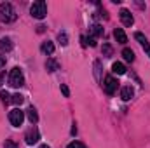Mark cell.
I'll list each match as a JSON object with an SVG mask.
<instances>
[{
    "label": "cell",
    "mask_w": 150,
    "mask_h": 148,
    "mask_svg": "<svg viewBox=\"0 0 150 148\" xmlns=\"http://www.w3.org/2000/svg\"><path fill=\"white\" fill-rule=\"evenodd\" d=\"M16 18H18V14L11 4H7V2L0 4V19L4 23H12V21H16Z\"/></svg>",
    "instance_id": "cell-1"
},
{
    "label": "cell",
    "mask_w": 150,
    "mask_h": 148,
    "mask_svg": "<svg viewBox=\"0 0 150 148\" xmlns=\"http://www.w3.org/2000/svg\"><path fill=\"white\" fill-rule=\"evenodd\" d=\"M9 85L11 87H21L25 85V77H23V70L19 66H14L9 73Z\"/></svg>",
    "instance_id": "cell-2"
},
{
    "label": "cell",
    "mask_w": 150,
    "mask_h": 148,
    "mask_svg": "<svg viewBox=\"0 0 150 148\" xmlns=\"http://www.w3.org/2000/svg\"><path fill=\"white\" fill-rule=\"evenodd\" d=\"M30 14L35 18V19H44L47 16V5L44 0H38V2H33V5L30 7Z\"/></svg>",
    "instance_id": "cell-3"
},
{
    "label": "cell",
    "mask_w": 150,
    "mask_h": 148,
    "mask_svg": "<svg viewBox=\"0 0 150 148\" xmlns=\"http://www.w3.org/2000/svg\"><path fill=\"white\" fill-rule=\"evenodd\" d=\"M25 120V111H21L19 108H14V110L9 111V122L14 125V127H19Z\"/></svg>",
    "instance_id": "cell-4"
},
{
    "label": "cell",
    "mask_w": 150,
    "mask_h": 148,
    "mask_svg": "<svg viewBox=\"0 0 150 148\" xmlns=\"http://www.w3.org/2000/svg\"><path fill=\"white\" fill-rule=\"evenodd\" d=\"M117 85H119V82L113 78L112 75H108V77H105V80H103V91L108 94V96H112L113 92L117 91Z\"/></svg>",
    "instance_id": "cell-5"
},
{
    "label": "cell",
    "mask_w": 150,
    "mask_h": 148,
    "mask_svg": "<svg viewBox=\"0 0 150 148\" xmlns=\"http://www.w3.org/2000/svg\"><path fill=\"white\" fill-rule=\"evenodd\" d=\"M38 140H40V134H38V131L35 129V127H32V129L26 131V134H25V141H26L28 145H35Z\"/></svg>",
    "instance_id": "cell-6"
},
{
    "label": "cell",
    "mask_w": 150,
    "mask_h": 148,
    "mask_svg": "<svg viewBox=\"0 0 150 148\" xmlns=\"http://www.w3.org/2000/svg\"><path fill=\"white\" fill-rule=\"evenodd\" d=\"M120 21H122L124 26H131V25L134 23V18H133V14H131L127 9H122V11H120Z\"/></svg>",
    "instance_id": "cell-7"
},
{
    "label": "cell",
    "mask_w": 150,
    "mask_h": 148,
    "mask_svg": "<svg viewBox=\"0 0 150 148\" xmlns=\"http://www.w3.org/2000/svg\"><path fill=\"white\" fill-rule=\"evenodd\" d=\"M134 38H136V40L140 42V45L143 47V51H145V52H147V54L150 56V42L147 40V37H145L143 33H140V32H136V33H134Z\"/></svg>",
    "instance_id": "cell-8"
},
{
    "label": "cell",
    "mask_w": 150,
    "mask_h": 148,
    "mask_svg": "<svg viewBox=\"0 0 150 148\" xmlns=\"http://www.w3.org/2000/svg\"><path fill=\"white\" fill-rule=\"evenodd\" d=\"M133 96H134V89H133L131 85H124V87L120 89V98H122L124 101H129Z\"/></svg>",
    "instance_id": "cell-9"
},
{
    "label": "cell",
    "mask_w": 150,
    "mask_h": 148,
    "mask_svg": "<svg viewBox=\"0 0 150 148\" xmlns=\"http://www.w3.org/2000/svg\"><path fill=\"white\" fill-rule=\"evenodd\" d=\"M113 37H115V40H117L119 44H126V42H127V35L124 33V30H122V28H115Z\"/></svg>",
    "instance_id": "cell-10"
},
{
    "label": "cell",
    "mask_w": 150,
    "mask_h": 148,
    "mask_svg": "<svg viewBox=\"0 0 150 148\" xmlns=\"http://www.w3.org/2000/svg\"><path fill=\"white\" fill-rule=\"evenodd\" d=\"M42 52H44V54H47V56H51V54L54 52V44H52L51 40L44 42V44H42Z\"/></svg>",
    "instance_id": "cell-11"
},
{
    "label": "cell",
    "mask_w": 150,
    "mask_h": 148,
    "mask_svg": "<svg viewBox=\"0 0 150 148\" xmlns=\"http://www.w3.org/2000/svg\"><path fill=\"white\" fill-rule=\"evenodd\" d=\"M26 117H28V120L32 122V124H35L38 120V113H37V110L33 108V106H30L28 110H26Z\"/></svg>",
    "instance_id": "cell-12"
},
{
    "label": "cell",
    "mask_w": 150,
    "mask_h": 148,
    "mask_svg": "<svg viewBox=\"0 0 150 148\" xmlns=\"http://www.w3.org/2000/svg\"><path fill=\"white\" fill-rule=\"evenodd\" d=\"M58 68H59L58 61H54V59H51V58L45 61V70H47V72H51V73H52V72H56Z\"/></svg>",
    "instance_id": "cell-13"
},
{
    "label": "cell",
    "mask_w": 150,
    "mask_h": 148,
    "mask_svg": "<svg viewBox=\"0 0 150 148\" xmlns=\"http://www.w3.org/2000/svg\"><path fill=\"white\" fill-rule=\"evenodd\" d=\"M112 72H113V73H117V75H124V73H126V66H124L122 63L115 61V63L112 65Z\"/></svg>",
    "instance_id": "cell-14"
},
{
    "label": "cell",
    "mask_w": 150,
    "mask_h": 148,
    "mask_svg": "<svg viewBox=\"0 0 150 148\" xmlns=\"http://www.w3.org/2000/svg\"><path fill=\"white\" fill-rule=\"evenodd\" d=\"M0 49H2V51H11V49H12L11 38H0Z\"/></svg>",
    "instance_id": "cell-15"
},
{
    "label": "cell",
    "mask_w": 150,
    "mask_h": 148,
    "mask_svg": "<svg viewBox=\"0 0 150 148\" xmlns=\"http://www.w3.org/2000/svg\"><path fill=\"white\" fill-rule=\"evenodd\" d=\"M122 56H124V59H126L127 63H133V61H134V52H133L131 49H124V51H122Z\"/></svg>",
    "instance_id": "cell-16"
},
{
    "label": "cell",
    "mask_w": 150,
    "mask_h": 148,
    "mask_svg": "<svg viewBox=\"0 0 150 148\" xmlns=\"http://www.w3.org/2000/svg\"><path fill=\"white\" fill-rule=\"evenodd\" d=\"M103 32H105V30H103L100 25H93V26H91V33H93V37H101Z\"/></svg>",
    "instance_id": "cell-17"
},
{
    "label": "cell",
    "mask_w": 150,
    "mask_h": 148,
    "mask_svg": "<svg viewBox=\"0 0 150 148\" xmlns=\"http://www.w3.org/2000/svg\"><path fill=\"white\" fill-rule=\"evenodd\" d=\"M0 98H2V103H4V105H9V103H11V96H9V92H5V91L0 92Z\"/></svg>",
    "instance_id": "cell-18"
},
{
    "label": "cell",
    "mask_w": 150,
    "mask_h": 148,
    "mask_svg": "<svg viewBox=\"0 0 150 148\" xmlns=\"http://www.w3.org/2000/svg\"><path fill=\"white\" fill-rule=\"evenodd\" d=\"M11 103H14V105H21V103H23V96H21V94H14V96H11Z\"/></svg>",
    "instance_id": "cell-19"
},
{
    "label": "cell",
    "mask_w": 150,
    "mask_h": 148,
    "mask_svg": "<svg viewBox=\"0 0 150 148\" xmlns=\"http://www.w3.org/2000/svg\"><path fill=\"white\" fill-rule=\"evenodd\" d=\"M58 40H59V44H61V45H67V44H68V37H67V33H65V32H61V33L58 35Z\"/></svg>",
    "instance_id": "cell-20"
},
{
    "label": "cell",
    "mask_w": 150,
    "mask_h": 148,
    "mask_svg": "<svg viewBox=\"0 0 150 148\" xmlns=\"http://www.w3.org/2000/svg\"><path fill=\"white\" fill-rule=\"evenodd\" d=\"M4 147H5V148H19L18 145H16V143H14V141H12V140H5Z\"/></svg>",
    "instance_id": "cell-21"
},
{
    "label": "cell",
    "mask_w": 150,
    "mask_h": 148,
    "mask_svg": "<svg viewBox=\"0 0 150 148\" xmlns=\"http://www.w3.org/2000/svg\"><path fill=\"white\" fill-rule=\"evenodd\" d=\"M61 92H63V96H65V98H68V96H70V89H68V85L61 84Z\"/></svg>",
    "instance_id": "cell-22"
},
{
    "label": "cell",
    "mask_w": 150,
    "mask_h": 148,
    "mask_svg": "<svg viewBox=\"0 0 150 148\" xmlns=\"http://www.w3.org/2000/svg\"><path fill=\"white\" fill-rule=\"evenodd\" d=\"M67 148H84V145H82L80 141H72V143H70Z\"/></svg>",
    "instance_id": "cell-23"
},
{
    "label": "cell",
    "mask_w": 150,
    "mask_h": 148,
    "mask_svg": "<svg viewBox=\"0 0 150 148\" xmlns=\"http://www.w3.org/2000/svg\"><path fill=\"white\" fill-rule=\"evenodd\" d=\"M103 52H105L107 56H110V54H112V47H110V45H103Z\"/></svg>",
    "instance_id": "cell-24"
},
{
    "label": "cell",
    "mask_w": 150,
    "mask_h": 148,
    "mask_svg": "<svg viewBox=\"0 0 150 148\" xmlns=\"http://www.w3.org/2000/svg\"><path fill=\"white\" fill-rule=\"evenodd\" d=\"M5 66V56H0V68Z\"/></svg>",
    "instance_id": "cell-25"
},
{
    "label": "cell",
    "mask_w": 150,
    "mask_h": 148,
    "mask_svg": "<svg viewBox=\"0 0 150 148\" xmlns=\"http://www.w3.org/2000/svg\"><path fill=\"white\" fill-rule=\"evenodd\" d=\"M4 84V73H0V85Z\"/></svg>",
    "instance_id": "cell-26"
},
{
    "label": "cell",
    "mask_w": 150,
    "mask_h": 148,
    "mask_svg": "<svg viewBox=\"0 0 150 148\" xmlns=\"http://www.w3.org/2000/svg\"><path fill=\"white\" fill-rule=\"evenodd\" d=\"M40 148H51V147H47V145H40Z\"/></svg>",
    "instance_id": "cell-27"
}]
</instances>
